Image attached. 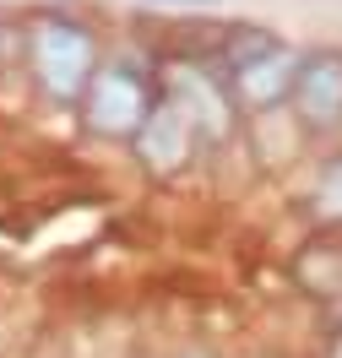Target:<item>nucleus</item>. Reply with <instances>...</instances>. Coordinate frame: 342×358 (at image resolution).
<instances>
[{
  "label": "nucleus",
  "mask_w": 342,
  "mask_h": 358,
  "mask_svg": "<svg viewBox=\"0 0 342 358\" xmlns=\"http://www.w3.org/2000/svg\"><path fill=\"white\" fill-rule=\"evenodd\" d=\"M109 22L76 0H33L17 6V44H11V82L38 114L71 120L92 71L109 49Z\"/></svg>",
  "instance_id": "nucleus-1"
},
{
  "label": "nucleus",
  "mask_w": 342,
  "mask_h": 358,
  "mask_svg": "<svg viewBox=\"0 0 342 358\" xmlns=\"http://www.w3.org/2000/svg\"><path fill=\"white\" fill-rule=\"evenodd\" d=\"M158 103H163V33L120 27L109 38V49H104L98 71H92L71 125L92 147L125 152Z\"/></svg>",
  "instance_id": "nucleus-2"
},
{
  "label": "nucleus",
  "mask_w": 342,
  "mask_h": 358,
  "mask_svg": "<svg viewBox=\"0 0 342 358\" xmlns=\"http://www.w3.org/2000/svg\"><path fill=\"white\" fill-rule=\"evenodd\" d=\"M190 38L218 60V71L234 87V103L239 114H272L288 109L299 82V60H304V44L288 38L283 27L255 22V17H228V22H201L190 27Z\"/></svg>",
  "instance_id": "nucleus-3"
},
{
  "label": "nucleus",
  "mask_w": 342,
  "mask_h": 358,
  "mask_svg": "<svg viewBox=\"0 0 342 358\" xmlns=\"http://www.w3.org/2000/svg\"><path fill=\"white\" fill-rule=\"evenodd\" d=\"M163 98L180 103V114L196 125L212 169L223 157H234L239 131H245V114L234 103V87H228V76L218 71V60L190 33H163Z\"/></svg>",
  "instance_id": "nucleus-4"
},
{
  "label": "nucleus",
  "mask_w": 342,
  "mask_h": 358,
  "mask_svg": "<svg viewBox=\"0 0 342 358\" xmlns=\"http://www.w3.org/2000/svg\"><path fill=\"white\" fill-rule=\"evenodd\" d=\"M125 163H131L147 185H185V179H196L201 169H212L196 125H190L180 114V103H169V98L152 109V120L136 131V141L125 147Z\"/></svg>",
  "instance_id": "nucleus-5"
},
{
  "label": "nucleus",
  "mask_w": 342,
  "mask_h": 358,
  "mask_svg": "<svg viewBox=\"0 0 342 358\" xmlns=\"http://www.w3.org/2000/svg\"><path fill=\"white\" fill-rule=\"evenodd\" d=\"M288 114L304 125V136L315 147H337L342 141V44H326V38L304 44Z\"/></svg>",
  "instance_id": "nucleus-6"
},
{
  "label": "nucleus",
  "mask_w": 342,
  "mask_h": 358,
  "mask_svg": "<svg viewBox=\"0 0 342 358\" xmlns=\"http://www.w3.org/2000/svg\"><path fill=\"white\" fill-rule=\"evenodd\" d=\"M283 190H288V217L304 234H342V141L315 147Z\"/></svg>",
  "instance_id": "nucleus-7"
},
{
  "label": "nucleus",
  "mask_w": 342,
  "mask_h": 358,
  "mask_svg": "<svg viewBox=\"0 0 342 358\" xmlns=\"http://www.w3.org/2000/svg\"><path fill=\"white\" fill-rule=\"evenodd\" d=\"M288 282L310 299L320 331L342 326V234H299L288 250Z\"/></svg>",
  "instance_id": "nucleus-8"
},
{
  "label": "nucleus",
  "mask_w": 342,
  "mask_h": 358,
  "mask_svg": "<svg viewBox=\"0 0 342 358\" xmlns=\"http://www.w3.org/2000/svg\"><path fill=\"white\" fill-rule=\"evenodd\" d=\"M310 152H315V141L304 136V125H299L288 109L250 114V120H245V131H239V147H234V157H245V163H250V174L283 179V185L294 179V169Z\"/></svg>",
  "instance_id": "nucleus-9"
},
{
  "label": "nucleus",
  "mask_w": 342,
  "mask_h": 358,
  "mask_svg": "<svg viewBox=\"0 0 342 358\" xmlns=\"http://www.w3.org/2000/svg\"><path fill=\"white\" fill-rule=\"evenodd\" d=\"M11 44H17V11H0V82L11 76Z\"/></svg>",
  "instance_id": "nucleus-10"
},
{
  "label": "nucleus",
  "mask_w": 342,
  "mask_h": 358,
  "mask_svg": "<svg viewBox=\"0 0 342 358\" xmlns=\"http://www.w3.org/2000/svg\"><path fill=\"white\" fill-rule=\"evenodd\" d=\"M147 6H158V11H212V6H223V0H147Z\"/></svg>",
  "instance_id": "nucleus-11"
},
{
  "label": "nucleus",
  "mask_w": 342,
  "mask_h": 358,
  "mask_svg": "<svg viewBox=\"0 0 342 358\" xmlns=\"http://www.w3.org/2000/svg\"><path fill=\"white\" fill-rule=\"evenodd\" d=\"M310 358H342V326L320 331V342H315V353H310Z\"/></svg>",
  "instance_id": "nucleus-12"
},
{
  "label": "nucleus",
  "mask_w": 342,
  "mask_h": 358,
  "mask_svg": "<svg viewBox=\"0 0 342 358\" xmlns=\"http://www.w3.org/2000/svg\"><path fill=\"white\" fill-rule=\"evenodd\" d=\"M169 358H228V353H218L212 342H180V348H174Z\"/></svg>",
  "instance_id": "nucleus-13"
},
{
  "label": "nucleus",
  "mask_w": 342,
  "mask_h": 358,
  "mask_svg": "<svg viewBox=\"0 0 342 358\" xmlns=\"http://www.w3.org/2000/svg\"><path fill=\"white\" fill-rule=\"evenodd\" d=\"M250 358H277V353H250Z\"/></svg>",
  "instance_id": "nucleus-14"
}]
</instances>
